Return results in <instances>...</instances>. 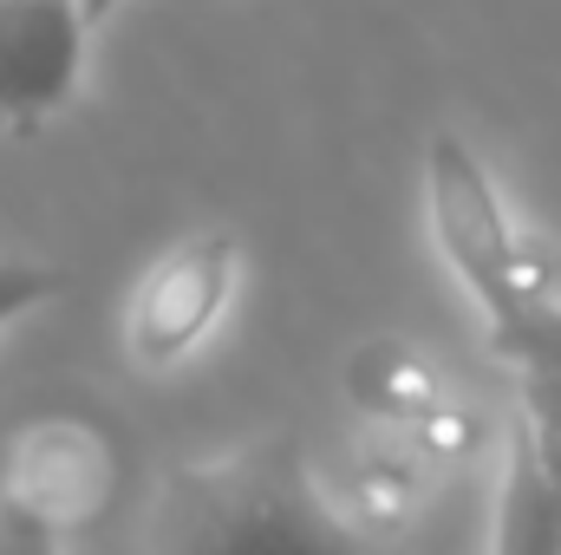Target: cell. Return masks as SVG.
Segmentation results:
<instances>
[{
    "mask_svg": "<svg viewBox=\"0 0 561 555\" xmlns=\"http://www.w3.org/2000/svg\"><path fill=\"white\" fill-rule=\"evenodd\" d=\"M59 287H66L59 269H39V262H0V327L20 320V314L39 307V301H53Z\"/></svg>",
    "mask_w": 561,
    "mask_h": 555,
    "instance_id": "obj_9",
    "label": "cell"
},
{
    "mask_svg": "<svg viewBox=\"0 0 561 555\" xmlns=\"http://www.w3.org/2000/svg\"><path fill=\"white\" fill-rule=\"evenodd\" d=\"M424 203H431V236H437L444 262L457 269V281L477 294V307L490 320H510L516 307L549 294V281L536 275L523 236L510 229V216L496 203V183L483 177L470 144L450 132L424 144Z\"/></svg>",
    "mask_w": 561,
    "mask_h": 555,
    "instance_id": "obj_2",
    "label": "cell"
},
{
    "mask_svg": "<svg viewBox=\"0 0 561 555\" xmlns=\"http://www.w3.org/2000/svg\"><path fill=\"white\" fill-rule=\"evenodd\" d=\"M490 555H561V484L549 477L523 412L510 418V444H503V490H496Z\"/></svg>",
    "mask_w": 561,
    "mask_h": 555,
    "instance_id": "obj_6",
    "label": "cell"
},
{
    "mask_svg": "<svg viewBox=\"0 0 561 555\" xmlns=\"http://www.w3.org/2000/svg\"><path fill=\"white\" fill-rule=\"evenodd\" d=\"M229 287H236V236H222V229L190 236L170 256H157L125 307L131 366H144V373L176 366L216 327V314L229 307Z\"/></svg>",
    "mask_w": 561,
    "mask_h": 555,
    "instance_id": "obj_3",
    "label": "cell"
},
{
    "mask_svg": "<svg viewBox=\"0 0 561 555\" xmlns=\"http://www.w3.org/2000/svg\"><path fill=\"white\" fill-rule=\"evenodd\" d=\"M490 347L510 366H542V373L561 380V301L542 294V301L516 307L510 320H490Z\"/></svg>",
    "mask_w": 561,
    "mask_h": 555,
    "instance_id": "obj_7",
    "label": "cell"
},
{
    "mask_svg": "<svg viewBox=\"0 0 561 555\" xmlns=\"http://www.w3.org/2000/svg\"><path fill=\"white\" fill-rule=\"evenodd\" d=\"M516 412H523V424H529V438H536L549 477L561 484V380L556 373L516 366Z\"/></svg>",
    "mask_w": 561,
    "mask_h": 555,
    "instance_id": "obj_8",
    "label": "cell"
},
{
    "mask_svg": "<svg viewBox=\"0 0 561 555\" xmlns=\"http://www.w3.org/2000/svg\"><path fill=\"white\" fill-rule=\"evenodd\" d=\"M85 7L79 0H0V125L39 132L79 86L85 59Z\"/></svg>",
    "mask_w": 561,
    "mask_h": 555,
    "instance_id": "obj_4",
    "label": "cell"
},
{
    "mask_svg": "<svg viewBox=\"0 0 561 555\" xmlns=\"http://www.w3.org/2000/svg\"><path fill=\"white\" fill-rule=\"evenodd\" d=\"M0 555H59V530L0 490Z\"/></svg>",
    "mask_w": 561,
    "mask_h": 555,
    "instance_id": "obj_10",
    "label": "cell"
},
{
    "mask_svg": "<svg viewBox=\"0 0 561 555\" xmlns=\"http://www.w3.org/2000/svg\"><path fill=\"white\" fill-rule=\"evenodd\" d=\"M144 555H373L320 497L294 438H255L209 464H170Z\"/></svg>",
    "mask_w": 561,
    "mask_h": 555,
    "instance_id": "obj_1",
    "label": "cell"
},
{
    "mask_svg": "<svg viewBox=\"0 0 561 555\" xmlns=\"http://www.w3.org/2000/svg\"><path fill=\"white\" fill-rule=\"evenodd\" d=\"M7 497L26 503L33 517H46L53 530H72V523L99 517L105 497H112V451H105V438L85 431V424H72V418L33 424L13 444Z\"/></svg>",
    "mask_w": 561,
    "mask_h": 555,
    "instance_id": "obj_5",
    "label": "cell"
},
{
    "mask_svg": "<svg viewBox=\"0 0 561 555\" xmlns=\"http://www.w3.org/2000/svg\"><path fill=\"white\" fill-rule=\"evenodd\" d=\"M79 7H85V20H92V26H99V20H105V13H112V7H118V0H79Z\"/></svg>",
    "mask_w": 561,
    "mask_h": 555,
    "instance_id": "obj_11",
    "label": "cell"
}]
</instances>
